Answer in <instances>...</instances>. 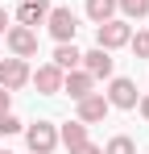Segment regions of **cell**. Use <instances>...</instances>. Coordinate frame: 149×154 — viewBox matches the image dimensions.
I'll return each instance as SVG.
<instances>
[{"label": "cell", "mask_w": 149, "mask_h": 154, "mask_svg": "<svg viewBox=\"0 0 149 154\" xmlns=\"http://www.w3.org/2000/svg\"><path fill=\"white\" fill-rule=\"evenodd\" d=\"M128 38H133V29H128V21H116V17L99 21V29H95V46H104V50H116V46H128Z\"/></svg>", "instance_id": "cell-1"}, {"label": "cell", "mask_w": 149, "mask_h": 154, "mask_svg": "<svg viewBox=\"0 0 149 154\" xmlns=\"http://www.w3.org/2000/svg\"><path fill=\"white\" fill-rule=\"evenodd\" d=\"M46 25H50V33H54L58 42H74V33H79V21H74L71 8H50Z\"/></svg>", "instance_id": "cell-2"}, {"label": "cell", "mask_w": 149, "mask_h": 154, "mask_svg": "<svg viewBox=\"0 0 149 154\" xmlns=\"http://www.w3.org/2000/svg\"><path fill=\"white\" fill-rule=\"evenodd\" d=\"M25 142H29V150H33V154H50L54 146H58V133H54V125L37 121V125L25 129Z\"/></svg>", "instance_id": "cell-3"}, {"label": "cell", "mask_w": 149, "mask_h": 154, "mask_svg": "<svg viewBox=\"0 0 149 154\" xmlns=\"http://www.w3.org/2000/svg\"><path fill=\"white\" fill-rule=\"evenodd\" d=\"M4 38H8V50L17 54V58H29V54H37V33H33L29 25H13Z\"/></svg>", "instance_id": "cell-4"}, {"label": "cell", "mask_w": 149, "mask_h": 154, "mask_svg": "<svg viewBox=\"0 0 149 154\" xmlns=\"http://www.w3.org/2000/svg\"><path fill=\"white\" fill-rule=\"evenodd\" d=\"M25 79H29V63H25V58H17V54H13V58H4V63H0V88L17 92Z\"/></svg>", "instance_id": "cell-5"}, {"label": "cell", "mask_w": 149, "mask_h": 154, "mask_svg": "<svg viewBox=\"0 0 149 154\" xmlns=\"http://www.w3.org/2000/svg\"><path fill=\"white\" fill-rule=\"evenodd\" d=\"M108 108H112V104H108V96H95V92H87V96L79 100V121H83V125H91V121H104V117H108Z\"/></svg>", "instance_id": "cell-6"}, {"label": "cell", "mask_w": 149, "mask_h": 154, "mask_svg": "<svg viewBox=\"0 0 149 154\" xmlns=\"http://www.w3.org/2000/svg\"><path fill=\"white\" fill-rule=\"evenodd\" d=\"M108 104H116V108H137V83H133V79H112Z\"/></svg>", "instance_id": "cell-7"}, {"label": "cell", "mask_w": 149, "mask_h": 154, "mask_svg": "<svg viewBox=\"0 0 149 154\" xmlns=\"http://www.w3.org/2000/svg\"><path fill=\"white\" fill-rule=\"evenodd\" d=\"M83 67H87L91 79H108V75H112V54L104 50V46H95V50L83 54Z\"/></svg>", "instance_id": "cell-8"}, {"label": "cell", "mask_w": 149, "mask_h": 154, "mask_svg": "<svg viewBox=\"0 0 149 154\" xmlns=\"http://www.w3.org/2000/svg\"><path fill=\"white\" fill-rule=\"evenodd\" d=\"M33 83H37V92H42V96H54V92H62V71H58L54 63H46V67H37Z\"/></svg>", "instance_id": "cell-9"}, {"label": "cell", "mask_w": 149, "mask_h": 154, "mask_svg": "<svg viewBox=\"0 0 149 154\" xmlns=\"http://www.w3.org/2000/svg\"><path fill=\"white\" fill-rule=\"evenodd\" d=\"M17 17H21V25H42V21H46L50 17V4L46 0H21V8H17Z\"/></svg>", "instance_id": "cell-10"}, {"label": "cell", "mask_w": 149, "mask_h": 154, "mask_svg": "<svg viewBox=\"0 0 149 154\" xmlns=\"http://www.w3.org/2000/svg\"><path fill=\"white\" fill-rule=\"evenodd\" d=\"M91 88H95V79L87 71H66V79H62V92H71V100H83Z\"/></svg>", "instance_id": "cell-11"}, {"label": "cell", "mask_w": 149, "mask_h": 154, "mask_svg": "<svg viewBox=\"0 0 149 154\" xmlns=\"http://www.w3.org/2000/svg\"><path fill=\"white\" fill-rule=\"evenodd\" d=\"M79 63H83V54L74 50V42H58V50H54V67H58V71H79Z\"/></svg>", "instance_id": "cell-12"}, {"label": "cell", "mask_w": 149, "mask_h": 154, "mask_svg": "<svg viewBox=\"0 0 149 154\" xmlns=\"http://www.w3.org/2000/svg\"><path fill=\"white\" fill-rule=\"evenodd\" d=\"M62 142H66V150H71V146H83V142H87V125H83V121H66V125H62Z\"/></svg>", "instance_id": "cell-13"}, {"label": "cell", "mask_w": 149, "mask_h": 154, "mask_svg": "<svg viewBox=\"0 0 149 154\" xmlns=\"http://www.w3.org/2000/svg\"><path fill=\"white\" fill-rule=\"evenodd\" d=\"M112 13H116V0H87V17H91V21H108V17H112Z\"/></svg>", "instance_id": "cell-14"}, {"label": "cell", "mask_w": 149, "mask_h": 154, "mask_svg": "<svg viewBox=\"0 0 149 154\" xmlns=\"http://www.w3.org/2000/svg\"><path fill=\"white\" fill-rule=\"evenodd\" d=\"M116 8H124V17H137L141 21L149 13V0H116Z\"/></svg>", "instance_id": "cell-15"}, {"label": "cell", "mask_w": 149, "mask_h": 154, "mask_svg": "<svg viewBox=\"0 0 149 154\" xmlns=\"http://www.w3.org/2000/svg\"><path fill=\"white\" fill-rule=\"evenodd\" d=\"M104 154H137V142L120 133V137H112V142H108V150H104Z\"/></svg>", "instance_id": "cell-16"}, {"label": "cell", "mask_w": 149, "mask_h": 154, "mask_svg": "<svg viewBox=\"0 0 149 154\" xmlns=\"http://www.w3.org/2000/svg\"><path fill=\"white\" fill-rule=\"evenodd\" d=\"M128 46H133V50L141 54V58H149V29H141L137 38H128Z\"/></svg>", "instance_id": "cell-17"}, {"label": "cell", "mask_w": 149, "mask_h": 154, "mask_svg": "<svg viewBox=\"0 0 149 154\" xmlns=\"http://www.w3.org/2000/svg\"><path fill=\"white\" fill-rule=\"evenodd\" d=\"M21 121H17V117H13V112H0V133H21Z\"/></svg>", "instance_id": "cell-18"}, {"label": "cell", "mask_w": 149, "mask_h": 154, "mask_svg": "<svg viewBox=\"0 0 149 154\" xmlns=\"http://www.w3.org/2000/svg\"><path fill=\"white\" fill-rule=\"evenodd\" d=\"M71 154H104L99 146H91V142H83V146H71Z\"/></svg>", "instance_id": "cell-19"}, {"label": "cell", "mask_w": 149, "mask_h": 154, "mask_svg": "<svg viewBox=\"0 0 149 154\" xmlns=\"http://www.w3.org/2000/svg\"><path fill=\"white\" fill-rule=\"evenodd\" d=\"M8 104H13V92H8V88H0V112H8Z\"/></svg>", "instance_id": "cell-20"}, {"label": "cell", "mask_w": 149, "mask_h": 154, "mask_svg": "<svg viewBox=\"0 0 149 154\" xmlns=\"http://www.w3.org/2000/svg\"><path fill=\"white\" fill-rule=\"evenodd\" d=\"M0 33H8V13L0 8Z\"/></svg>", "instance_id": "cell-21"}, {"label": "cell", "mask_w": 149, "mask_h": 154, "mask_svg": "<svg viewBox=\"0 0 149 154\" xmlns=\"http://www.w3.org/2000/svg\"><path fill=\"white\" fill-rule=\"evenodd\" d=\"M141 112H145V121H149V96H145V100H141Z\"/></svg>", "instance_id": "cell-22"}, {"label": "cell", "mask_w": 149, "mask_h": 154, "mask_svg": "<svg viewBox=\"0 0 149 154\" xmlns=\"http://www.w3.org/2000/svg\"><path fill=\"white\" fill-rule=\"evenodd\" d=\"M0 154H8V150H0Z\"/></svg>", "instance_id": "cell-23"}]
</instances>
